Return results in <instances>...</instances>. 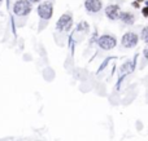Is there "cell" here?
I'll return each instance as SVG.
<instances>
[{"mask_svg": "<svg viewBox=\"0 0 148 141\" xmlns=\"http://www.w3.org/2000/svg\"><path fill=\"white\" fill-rule=\"evenodd\" d=\"M31 11V5L27 0H20L14 4V13L18 16H26L27 13H30Z\"/></svg>", "mask_w": 148, "mask_h": 141, "instance_id": "6da1fadb", "label": "cell"}, {"mask_svg": "<svg viewBox=\"0 0 148 141\" xmlns=\"http://www.w3.org/2000/svg\"><path fill=\"white\" fill-rule=\"evenodd\" d=\"M99 45L103 48V49H112L114 45H116V39L113 36H109V35H104L99 39Z\"/></svg>", "mask_w": 148, "mask_h": 141, "instance_id": "7a4b0ae2", "label": "cell"}, {"mask_svg": "<svg viewBox=\"0 0 148 141\" xmlns=\"http://www.w3.org/2000/svg\"><path fill=\"white\" fill-rule=\"evenodd\" d=\"M136 43H138V36L134 33H127L122 38V44L126 48H131V47L136 45Z\"/></svg>", "mask_w": 148, "mask_h": 141, "instance_id": "3957f363", "label": "cell"}, {"mask_svg": "<svg viewBox=\"0 0 148 141\" xmlns=\"http://www.w3.org/2000/svg\"><path fill=\"white\" fill-rule=\"evenodd\" d=\"M38 12H39V16L42 18H44V20L51 18V16H52V4L51 3H43V4H40Z\"/></svg>", "mask_w": 148, "mask_h": 141, "instance_id": "277c9868", "label": "cell"}, {"mask_svg": "<svg viewBox=\"0 0 148 141\" xmlns=\"http://www.w3.org/2000/svg\"><path fill=\"white\" fill-rule=\"evenodd\" d=\"M71 24H73L71 17H70L69 14H64V16L58 20V22H57V29L66 31V30H69V29L71 27Z\"/></svg>", "mask_w": 148, "mask_h": 141, "instance_id": "5b68a950", "label": "cell"}, {"mask_svg": "<svg viewBox=\"0 0 148 141\" xmlns=\"http://www.w3.org/2000/svg\"><path fill=\"white\" fill-rule=\"evenodd\" d=\"M86 9L91 13H95V12H99L100 8H101V2L100 0H86Z\"/></svg>", "mask_w": 148, "mask_h": 141, "instance_id": "8992f818", "label": "cell"}, {"mask_svg": "<svg viewBox=\"0 0 148 141\" xmlns=\"http://www.w3.org/2000/svg\"><path fill=\"white\" fill-rule=\"evenodd\" d=\"M105 14H107L110 20L118 18V16H120V7H118V5H109V7H107Z\"/></svg>", "mask_w": 148, "mask_h": 141, "instance_id": "52a82bcc", "label": "cell"}, {"mask_svg": "<svg viewBox=\"0 0 148 141\" xmlns=\"http://www.w3.org/2000/svg\"><path fill=\"white\" fill-rule=\"evenodd\" d=\"M121 20H122V22L123 24H127V25H131V24H134V16L131 14V13H129V12H122V13H120V16H118Z\"/></svg>", "mask_w": 148, "mask_h": 141, "instance_id": "ba28073f", "label": "cell"}, {"mask_svg": "<svg viewBox=\"0 0 148 141\" xmlns=\"http://www.w3.org/2000/svg\"><path fill=\"white\" fill-rule=\"evenodd\" d=\"M143 14H144V17H147L148 16V8L145 7V8H143Z\"/></svg>", "mask_w": 148, "mask_h": 141, "instance_id": "9c48e42d", "label": "cell"}, {"mask_svg": "<svg viewBox=\"0 0 148 141\" xmlns=\"http://www.w3.org/2000/svg\"><path fill=\"white\" fill-rule=\"evenodd\" d=\"M143 39H144V40H147V29H144V30H143Z\"/></svg>", "mask_w": 148, "mask_h": 141, "instance_id": "30bf717a", "label": "cell"}, {"mask_svg": "<svg viewBox=\"0 0 148 141\" xmlns=\"http://www.w3.org/2000/svg\"><path fill=\"white\" fill-rule=\"evenodd\" d=\"M31 2H34V3H36V2H39V0H31Z\"/></svg>", "mask_w": 148, "mask_h": 141, "instance_id": "8fae6325", "label": "cell"}]
</instances>
